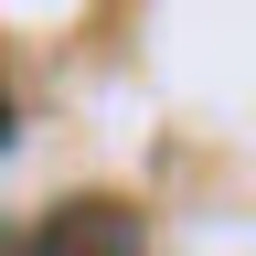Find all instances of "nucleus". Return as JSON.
Segmentation results:
<instances>
[{
  "label": "nucleus",
  "instance_id": "1",
  "mask_svg": "<svg viewBox=\"0 0 256 256\" xmlns=\"http://www.w3.org/2000/svg\"><path fill=\"white\" fill-rule=\"evenodd\" d=\"M32 256H139V214L107 203V192H86V203H54L32 224Z\"/></svg>",
  "mask_w": 256,
  "mask_h": 256
},
{
  "label": "nucleus",
  "instance_id": "2",
  "mask_svg": "<svg viewBox=\"0 0 256 256\" xmlns=\"http://www.w3.org/2000/svg\"><path fill=\"white\" fill-rule=\"evenodd\" d=\"M0 150H11V86H0Z\"/></svg>",
  "mask_w": 256,
  "mask_h": 256
}]
</instances>
